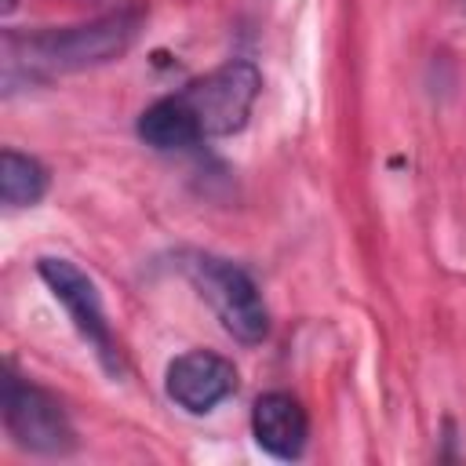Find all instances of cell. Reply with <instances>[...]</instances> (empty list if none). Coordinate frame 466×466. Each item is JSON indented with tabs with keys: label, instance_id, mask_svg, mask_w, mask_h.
I'll list each match as a JSON object with an SVG mask.
<instances>
[{
	"label": "cell",
	"instance_id": "obj_9",
	"mask_svg": "<svg viewBox=\"0 0 466 466\" xmlns=\"http://www.w3.org/2000/svg\"><path fill=\"white\" fill-rule=\"evenodd\" d=\"M47 193V167L18 149H4L0 153V200L7 208H33L40 204Z\"/></svg>",
	"mask_w": 466,
	"mask_h": 466
},
{
	"label": "cell",
	"instance_id": "obj_4",
	"mask_svg": "<svg viewBox=\"0 0 466 466\" xmlns=\"http://www.w3.org/2000/svg\"><path fill=\"white\" fill-rule=\"evenodd\" d=\"M4 426L7 437L33 455H69L76 448L66 408L15 368L4 371Z\"/></svg>",
	"mask_w": 466,
	"mask_h": 466
},
{
	"label": "cell",
	"instance_id": "obj_2",
	"mask_svg": "<svg viewBox=\"0 0 466 466\" xmlns=\"http://www.w3.org/2000/svg\"><path fill=\"white\" fill-rule=\"evenodd\" d=\"M182 273L186 280L197 288V295L211 306V313L218 317V324L244 346H255L266 339L269 331V313L262 302L258 284L251 280L248 269H240L237 262L211 255V251H186L182 255Z\"/></svg>",
	"mask_w": 466,
	"mask_h": 466
},
{
	"label": "cell",
	"instance_id": "obj_7",
	"mask_svg": "<svg viewBox=\"0 0 466 466\" xmlns=\"http://www.w3.org/2000/svg\"><path fill=\"white\" fill-rule=\"evenodd\" d=\"M251 433L255 444L273 455V459H299L309 437V419L306 408L284 393V390H269L255 400L251 408Z\"/></svg>",
	"mask_w": 466,
	"mask_h": 466
},
{
	"label": "cell",
	"instance_id": "obj_5",
	"mask_svg": "<svg viewBox=\"0 0 466 466\" xmlns=\"http://www.w3.org/2000/svg\"><path fill=\"white\" fill-rule=\"evenodd\" d=\"M36 273L40 280L51 288V295L66 306L73 328L80 331V339L95 350V357L102 360V368L109 375H120L124 364H120V350H116V339H113V328L106 320V309H102V295L95 288V280L69 258H58V255H44L36 262Z\"/></svg>",
	"mask_w": 466,
	"mask_h": 466
},
{
	"label": "cell",
	"instance_id": "obj_8",
	"mask_svg": "<svg viewBox=\"0 0 466 466\" xmlns=\"http://www.w3.org/2000/svg\"><path fill=\"white\" fill-rule=\"evenodd\" d=\"M138 138L160 153H171V149H189L197 146L204 135L193 120V113L186 109V102L178 95H164L157 102H149L142 113H138V124H135Z\"/></svg>",
	"mask_w": 466,
	"mask_h": 466
},
{
	"label": "cell",
	"instance_id": "obj_3",
	"mask_svg": "<svg viewBox=\"0 0 466 466\" xmlns=\"http://www.w3.org/2000/svg\"><path fill=\"white\" fill-rule=\"evenodd\" d=\"M258 87H262L258 66L248 58H229V62L215 66L211 73L189 80L178 91V98L193 113L204 138H222V135H233L248 124L251 106L258 98Z\"/></svg>",
	"mask_w": 466,
	"mask_h": 466
},
{
	"label": "cell",
	"instance_id": "obj_1",
	"mask_svg": "<svg viewBox=\"0 0 466 466\" xmlns=\"http://www.w3.org/2000/svg\"><path fill=\"white\" fill-rule=\"evenodd\" d=\"M146 22L142 7H120L102 18L40 29V33H4V84L18 80H51L62 73H80L120 58Z\"/></svg>",
	"mask_w": 466,
	"mask_h": 466
},
{
	"label": "cell",
	"instance_id": "obj_6",
	"mask_svg": "<svg viewBox=\"0 0 466 466\" xmlns=\"http://www.w3.org/2000/svg\"><path fill=\"white\" fill-rule=\"evenodd\" d=\"M237 390V368L215 350H186L164 371V393L189 415L215 411Z\"/></svg>",
	"mask_w": 466,
	"mask_h": 466
}]
</instances>
